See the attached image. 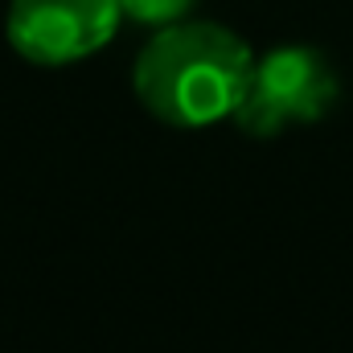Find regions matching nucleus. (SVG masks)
<instances>
[{
    "instance_id": "f257e3e1",
    "label": "nucleus",
    "mask_w": 353,
    "mask_h": 353,
    "mask_svg": "<svg viewBox=\"0 0 353 353\" xmlns=\"http://www.w3.org/2000/svg\"><path fill=\"white\" fill-rule=\"evenodd\" d=\"M251 46L218 21H176L136 54L132 90L169 128H210L234 115L255 79Z\"/></svg>"
},
{
    "instance_id": "f03ea898",
    "label": "nucleus",
    "mask_w": 353,
    "mask_h": 353,
    "mask_svg": "<svg viewBox=\"0 0 353 353\" xmlns=\"http://www.w3.org/2000/svg\"><path fill=\"white\" fill-rule=\"evenodd\" d=\"M337 99L341 79L316 46H275L255 62V79L230 119L255 140H275L296 123L325 119Z\"/></svg>"
},
{
    "instance_id": "7ed1b4c3",
    "label": "nucleus",
    "mask_w": 353,
    "mask_h": 353,
    "mask_svg": "<svg viewBox=\"0 0 353 353\" xmlns=\"http://www.w3.org/2000/svg\"><path fill=\"white\" fill-rule=\"evenodd\" d=\"M119 21V0H8L4 37L33 66H74L115 37Z\"/></svg>"
},
{
    "instance_id": "20e7f679",
    "label": "nucleus",
    "mask_w": 353,
    "mask_h": 353,
    "mask_svg": "<svg viewBox=\"0 0 353 353\" xmlns=\"http://www.w3.org/2000/svg\"><path fill=\"white\" fill-rule=\"evenodd\" d=\"M197 4L201 0H119V12L136 25L165 29V25H176V21H189Z\"/></svg>"
}]
</instances>
